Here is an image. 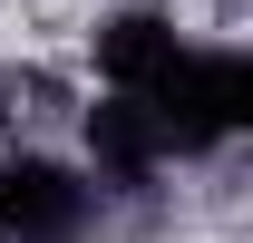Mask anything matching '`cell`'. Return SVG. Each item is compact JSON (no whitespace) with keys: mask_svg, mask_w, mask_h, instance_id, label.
<instances>
[{"mask_svg":"<svg viewBox=\"0 0 253 243\" xmlns=\"http://www.w3.org/2000/svg\"><path fill=\"white\" fill-rule=\"evenodd\" d=\"M136 107L156 117L166 156H205V146H224L253 117V68H244V49H175V68Z\"/></svg>","mask_w":253,"mask_h":243,"instance_id":"obj_1","label":"cell"},{"mask_svg":"<svg viewBox=\"0 0 253 243\" xmlns=\"http://www.w3.org/2000/svg\"><path fill=\"white\" fill-rule=\"evenodd\" d=\"M88 156H97V185H156V165H166V136H156V117L136 107V97H117L107 88V107H88Z\"/></svg>","mask_w":253,"mask_h":243,"instance_id":"obj_4","label":"cell"},{"mask_svg":"<svg viewBox=\"0 0 253 243\" xmlns=\"http://www.w3.org/2000/svg\"><path fill=\"white\" fill-rule=\"evenodd\" d=\"M175 49H185V39H175L166 10H117V20H97V78L117 97H146L166 68H175Z\"/></svg>","mask_w":253,"mask_h":243,"instance_id":"obj_3","label":"cell"},{"mask_svg":"<svg viewBox=\"0 0 253 243\" xmlns=\"http://www.w3.org/2000/svg\"><path fill=\"white\" fill-rule=\"evenodd\" d=\"M97 185L59 156H0V243H78Z\"/></svg>","mask_w":253,"mask_h":243,"instance_id":"obj_2","label":"cell"}]
</instances>
